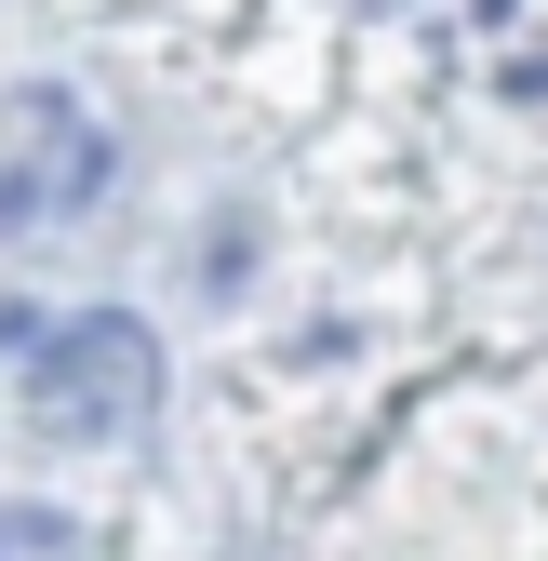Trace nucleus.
<instances>
[{
	"instance_id": "obj_1",
	"label": "nucleus",
	"mask_w": 548,
	"mask_h": 561,
	"mask_svg": "<svg viewBox=\"0 0 548 561\" xmlns=\"http://www.w3.org/2000/svg\"><path fill=\"white\" fill-rule=\"evenodd\" d=\"M148 334H134L121 308H94V321H67V334H41V414L67 442H107V428H134V401H148Z\"/></svg>"
},
{
	"instance_id": "obj_2",
	"label": "nucleus",
	"mask_w": 548,
	"mask_h": 561,
	"mask_svg": "<svg viewBox=\"0 0 548 561\" xmlns=\"http://www.w3.org/2000/svg\"><path fill=\"white\" fill-rule=\"evenodd\" d=\"M0 561H67V508H0Z\"/></svg>"
},
{
	"instance_id": "obj_3",
	"label": "nucleus",
	"mask_w": 548,
	"mask_h": 561,
	"mask_svg": "<svg viewBox=\"0 0 548 561\" xmlns=\"http://www.w3.org/2000/svg\"><path fill=\"white\" fill-rule=\"evenodd\" d=\"M241 267H254V228H241V215H215V241H201V280H215V295H241Z\"/></svg>"
}]
</instances>
